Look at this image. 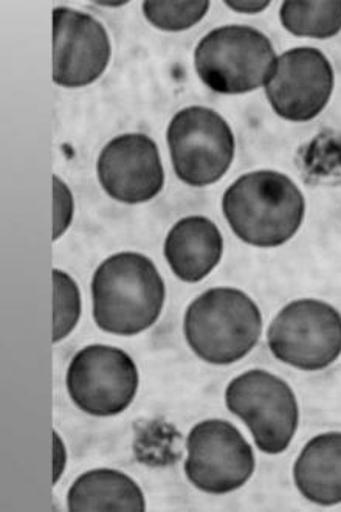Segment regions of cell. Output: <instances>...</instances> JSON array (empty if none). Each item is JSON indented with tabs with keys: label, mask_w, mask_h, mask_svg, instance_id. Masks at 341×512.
<instances>
[{
	"label": "cell",
	"mask_w": 341,
	"mask_h": 512,
	"mask_svg": "<svg viewBox=\"0 0 341 512\" xmlns=\"http://www.w3.org/2000/svg\"><path fill=\"white\" fill-rule=\"evenodd\" d=\"M162 275L142 253L109 256L92 278V314L98 328L131 337L155 325L165 305Z\"/></svg>",
	"instance_id": "1"
},
{
	"label": "cell",
	"mask_w": 341,
	"mask_h": 512,
	"mask_svg": "<svg viewBox=\"0 0 341 512\" xmlns=\"http://www.w3.org/2000/svg\"><path fill=\"white\" fill-rule=\"evenodd\" d=\"M222 212L241 241L269 249L297 235L306 215V199L286 174L253 171L225 190Z\"/></svg>",
	"instance_id": "2"
},
{
	"label": "cell",
	"mask_w": 341,
	"mask_h": 512,
	"mask_svg": "<svg viewBox=\"0 0 341 512\" xmlns=\"http://www.w3.org/2000/svg\"><path fill=\"white\" fill-rule=\"evenodd\" d=\"M183 333L191 351L207 364H236L258 345L262 314L239 289H208L186 309Z\"/></svg>",
	"instance_id": "3"
},
{
	"label": "cell",
	"mask_w": 341,
	"mask_h": 512,
	"mask_svg": "<svg viewBox=\"0 0 341 512\" xmlns=\"http://www.w3.org/2000/svg\"><path fill=\"white\" fill-rule=\"evenodd\" d=\"M276 63L270 39L248 25L214 28L194 52L200 80L221 95H244L266 86L275 75Z\"/></svg>",
	"instance_id": "4"
},
{
	"label": "cell",
	"mask_w": 341,
	"mask_h": 512,
	"mask_svg": "<svg viewBox=\"0 0 341 512\" xmlns=\"http://www.w3.org/2000/svg\"><path fill=\"white\" fill-rule=\"evenodd\" d=\"M225 404L248 427L264 454H283L297 433V396L286 381L269 371L239 374L227 385Z\"/></svg>",
	"instance_id": "5"
},
{
	"label": "cell",
	"mask_w": 341,
	"mask_h": 512,
	"mask_svg": "<svg viewBox=\"0 0 341 512\" xmlns=\"http://www.w3.org/2000/svg\"><path fill=\"white\" fill-rule=\"evenodd\" d=\"M166 142L174 173L190 187L216 184L235 159V135L230 125L204 106L177 112L166 131Z\"/></svg>",
	"instance_id": "6"
},
{
	"label": "cell",
	"mask_w": 341,
	"mask_h": 512,
	"mask_svg": "<svg viewBox=\"0 0 341 512\" xmlns=\"http://www.w3.org/2000/svg\"><path fill=\"white\" fill-rule=\"evenodd\" d=\"M267 343L283 364L303 371L324 370L341 354V314L314 298L292 301L270 323Z\"/></svg>",
	"instance_id": "7"
},
{
	"label": "cell",
	"mask_w": 341,
	"mask_h": 512,
	"mask_svg": "<svg viewBox=\"0 0 341 512\" xmlns=\"http://www.w3.org/2000/svg\"><path fill=\"white\" fill-rule=\"evenodd\" d=\"M137 365L126 351L107 345H90L73 356L66 385L78 409L97 418L120 415L137 395Z\"/></svg>",
	"instance_id": "8"
},
{
	"label": "cell",
	"mask_w": 341,
	"mask_h": 512,
	"mask_svg": "<svg viewBox=\"0 0 341 512\" xmlns=\"http://www.w3.org/2000/svg\"><path fill=\"white\" fill-rule=\"evenodd\" d=\"M185 474L191 485L207 494L238 491L256 468L253 447L224 419L196 424L186 438Z\"/></svg>",
	"instance_id": "9"
},
{
	"label": "cell",
	"mask_w": 341,
	"mask_h": 512,
	"mask_svg": "<svg viewBox=\"0 0 341 512\" xmlns=\"http://www.w3.org/2000/svg\"><path fill=\"white\" fill-rule=\"evenodd\" d=\"M266 95L276 115L304 123L324 111L334 92V69L328 56L314 47H298L279 56Z\"/></svg>",
	"instance_id": "10"
},
{
	"label": "cell",
	"mask_w": 341,
	"mask_h": 512,
	"mask_svg": "<svg viewBox=\"0 0 341 512\" xmlns=\"http://www.w3.org/2000/svg\"><path fill=\"white\" fill-rule=\"evenodd\" d=\"M111 39L90 14L53 10V81L67 89L90 86L103 77L111 61Z\"/></svg>",
	"instance_id": "11"
},
{
	"label": "cell",
	"mask_w": 341,
	"mask_h": 512,
	"mask_svg": "<svg viewBox=\"0 0 341 512\" xmlns=\"http://www.w3.org/2000/svg\"><path fill=\"white\" fill-rule=\"evenodd\" d=\"M98 180L109 198L135 205L152 201L165 185L159 148L148 135H118L101 149Z\"/></svg>",
	"instance_id": "12"
},
{
	"label": "cell",
	"mask_w": 341,
	"mask_h": 512,
	"mask_svg": "<svg viewBox=\"0 0 341 512\" xmlns=\"http://www.w3.org/2000/svg\"><path fill=\"white\" fill-rule=\"evenodd\" d=\"M166 263L185 283H199L221 263L224 238L211 219L188 216L169 230L165 239Z\"/></svg>",
	"instance_id": "13"
},
{
	"label": "cell",
	"mask_w": 341,
	"mask_h": 512,
	"mask_svg": "<svg viewBox=\"0 0 341 512\" xmlns=\"http://www.w3.org/2000/svg\"><path fill=\"white\" fill-rule=\"evenodd\" d=\"M293 480L304 499L320 506L341 503V432L315 436L298 455Z\"/></svg>",
	"instance_id": "14"
},
{
	"label": "cell",
	"mask_w": 341,
	"mask_h": 512,
	"mask_svg": "<svg viewBox=\"0 0 341 512\" xmlns=\"http://www.w3.org/2000/svg\"><path fill=\"white\" fill-rule=\"evenodd\" d=\"M72 512H143L146 499L129 475L115 469H95L76 478L67 494Z\"/></svg>",
	"instance_id": "15"
},
{
	"label": "cell",
	"mask_w": 341,
	"mask_h": 512,
	"mask_svg": "<svg viewBox=\"0 0 341 512\" xmlns=\"http://www.w3.org/2000/svg\"><path fill=\"white\" fill-rule=\"evenodd\" d=\"M279 19L287 32L300 38L329 39L341 32V0L300 2L289 0L281 5Z\"/></svg>",
	"instance_id": "16"
},
{
	"label": "cell",
	"mask_w": 341,
	"mask_h": 512,
	"mask_svg": "<svg viewBox=\"0 0 341 512\" xmlns=\"http://www.w3.org/2000/svg\"><path fill=\"white\" fill-rule=\"evenodd\" d=\"M298 168L312 185L341 187V134L323 132L298 153Z\"/></svg>",
	"instance_id": "17"
},
{
	"label": "cell",
	"mask_w": 341,
	"mask_h": 512,
	"mask_svg": "<svg viewBox=\"0 0 341 512\" xmlns=\"http://www.w3.org/2000/svg\"><path fill=\"white\" fill-rule=\"evenodd\" d=\"M210 2H154L143 4L146 21L162 32L179 33L194 27L205 18Z\"/></svg>",
	"instance_id": "18"
},
{
	"label": "cell",
	"mask_w": 341,
	"mask_h": 512,
	"mask_svg": "<svg viewBox=\"0 0 341 512\" xmlns=\"http://www.w3.org/2000/svg\"><path fill=\"white\" fill-rule=\"evenodd\" d=\"M53 343L66 339L81 319V292L64 270L53 269Z\"/></svg>",
	"instance_id": "19"
},
{
	"label": "cell",
	"mask_w": 341,
	"mask_h": 512,
	"mask_svg": "<svg viewBox=\"0 0 341 512\" xmlns=\"http://www.w3.org/2000/svg\"><path fill=\"white\" fill-rule=\"evenodd\" d=\"M53 196H55V215H53V241H58L69 229L73 219V196L64 180L53 176Z\"/></svg>",
	"instance_id": "20"
},
{
	"label": "cell",
	"mask_w": 341,
	"mask_h": 512,
	"mask_svg": "<svg viewBox=\"0 0 341 512\" xmlns=\"http://www.w3.org/2000/svg\"><path fill=\"white\" fill-rule=\"evenodd\" d=\"M53 446H55V461H53V483H58L59 478H61L62 472L66 469V461H67V452L66 446L62 443L61 436L58 433L53 432Z\"/></svg>",
	"instance_id": "21"
},
{
	"label": "cell",
	"mask_w": 341,
	"mask_h": 512,
	"mask_svg": "<svg viewBox=\"0 0 341 512\" xmlns=\"http://www.w3.org/2000/svg\"><path fill=\"white\" fill-rule=\"evenodd\" d=\"M225 5L230 7V10L238 11V13L256 14L269 8L270 2H267V0H264V2H247V0L236 2V0H227Z\"/></svg>",
	"instance_id": "22"
}]
</instances>
